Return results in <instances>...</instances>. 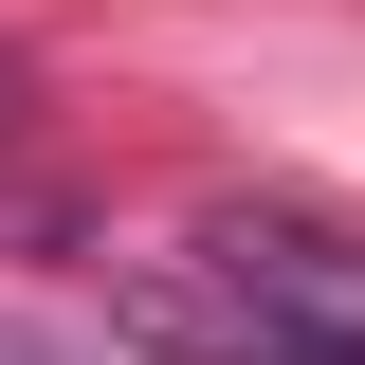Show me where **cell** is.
<instances>
[{"label": "cell", "instance_id": "1", "mask_svg": "<svg viewBox=\"0 0 365 365\" xmlns=\"http://www.w3.org/2000/svg\"><path fill=\"white\" fill-rule=\"evenodd\" d=\"M110 329L165 365H365V237L329 220H201L110 292Z\"/></svg>", "mask_w": 365, "mask_h": 365}, {"label": "cell", "instance_id": "2", "mask_svg": "<svg viewBox=\"0 0 365 365\" xmlns=\"http://www.w3.org/2000/svg\"><path fill=\"white\" fill-rule=\"evenodd\" d=\"M0 365H91V347H73V329H19V311H0Z\"/></svg>", "mask_w": 365, "mask_h": 365}, {"label": "cell", "instance_id": "3", "mask_svg": "<svg viewBox=\"0 0 365 365\" xmlns=\"http://www.w3.org/2000/svg\"><path fill=\"white\" fill-rule=\"evenodd\" d=\"M19 128H37V55H0V146H19Z\"/></svg>", "mask_w": 365, "mask_h": 365}]
</instances>
